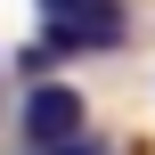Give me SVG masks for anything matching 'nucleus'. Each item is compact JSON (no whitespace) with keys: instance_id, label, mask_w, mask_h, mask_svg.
<instances>
[{"instance_id":"1","label":"nucleus","mask_w":155,"mask_h":155,"mask_svg":"<svg viewBox=\"0 0 155 155\" xmlns=\"http://www.w3.org/2000/svg\"><path fill=\"white\" fill-rule=\"evenodd\" d=\"M41 41L57 57H82V49H123L131 41V8L123 0H41Z\"/></svg>"},{"instance_id":"2","label":"nucleus","mask_w":155,"mask_h":155,"mask_svg":"<svg viewBox=\"0 0 155 155\" xmlns=\"http://www.w3.org/2000/svg\"><path fill=\"white\" fill-rule=\"evenodd\" d=\"M82 123H90V106H82V90L74 82H25V106H16V131H25V147H57V139H82Z\"/></svg>"},{"instance_id":"3","label":"nucleus","mask_w":155,"mask_h":155,"mask_svg":"<svg viewBox=\"0 0 155 155\" xmlns=\"http://www.w3.org/2000/svg\"><path fill=\"white\" fill-rule=\"evenodd\" d=\"M25 155H106L98 139H57V147H25Z\"/></svg>"}]
</instances>
